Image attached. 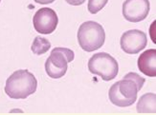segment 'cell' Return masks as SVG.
Here are the masks:
<instances>
[{"mask_svg": "<svg viewBox=\"0 0 156 115\" xmlns=\"http://www.w3.org/2000/svg\"><path fill=\"white\" fill-rule=\"evenodd\" d=\"M108 0H88V11L92 15H96L101 10L104 9Z\"/></svg>", "mask_w": 156, "mask_h": 115, "instance_id": "cell-12", "label": "cell"}, {"mask_svg": "<svg viewBox=\"0 0 156 115\" xmlns=\"http://www.w3.org/2000/svg\"><path fill=\"white\" fill-rule=\"evenodd\" d=\"M58 23L56 12L50 8L39 9L33 18L35 30L42 34H50L55 31Z\"/></svg>", "mask_w": 156, "mask_h": 115, "instance_id": "cell-6", "label": "cell"}, {"mask_svg": "<svg viewBox=\"0 0 156 115\" xmlns=\"http://www.w3.org/2000/svg\"><path fill=\"white\" fill-rule=\"evenodd\" d=\"M155 93H147L144 94L139 99L137 104V111L139 113H153L155 114Z\"/></svg>", "mask_w": 156, "mask_h": 115, "instance_id": "cell-10", "label": "cell"}, {"mask_svg": "<svg viewBox=\"0 0 156 115\" xmlns=\"http://www.w3.org/2000/svg\"><path fill=\"white\" fill-rule=\"evenodd\" d=\"M55 0H35V2L38 3V4H41V5H46V4H51L53 3Z\"/></svg>", "mask_w": 156, "mask_h": 115, "instance_id": "cell-14", "label": "cell"}, {"mask_svg": "<svg viewBox=\"0 0 156 115\" xmlns=\"http://www.w3.org/2000/svg\"><path fill=\"white\" fill-rule=\"evenodd\" d=\"M37 80L28 70H19L7 79L5 92L12 99H25L35 93Z\"/></svg>", "mask_w": 156, "mask_h": 115, "instance_id": "cell-2", "label": "cell"}, {"mask_svg": "<svg viewBox=\"0 0 156 115\" xmlns=\"http://www.w3.org/2000/svg\"><path fill=\"white\" fill-rule=\"evenodd\" d=\"M88 70L104 81H111L118 75L119 65L114 57L106 52L94 54L88 61Z\"/></svg>", "mask_w": 156, "mask_h": 115, "instance_id": "cell-4", "label": "cell"}, {"mask_svg": "<svg viewBox=\"0 0 156 115\" xmlns=\"http://www.w3.org/2000/svg\"><path fill=\"white\" fill-rule=\"evenodd\" d=\"M50 48H51V43L49 42V40H47L44 37L37 36L32 44L31 50L35 54L41 55L48 51Z\"/></svg>", "mask_w": 156, "mask_h": 115, "instance_id": "cell-11", "label": "cell"}, {"mask_svg": "<svg viewBox=\"0 0 156 115\" xmlns=\"http://www.w3.org/2000/svg\"><path fill=\"white\" fill-rule=\"evenodd\" d=\"M78 41L80 48L87 52L99 50L105 41V31L103 26L95 21L83 23L78 31Z\"/></svg>", "mask_w": 156, "mask_h": 115, "instance_id": "cell-3", "label": "cell"}, {"mask_svg": "<svg viewBox=\"0 0 156 115\" xmlns=\"http://www.w3.org/2000/svg\"><path fill=\"white\" fill-rule=\"evenodd\" d=\"M0 2H1V0H0Z\"/></svg>", "mask_w": 156, "mask_h": 115, "instance_id": "cell-15", "label": "cell"}, {"mask_svg": "<svg viewBox=\"0 0 156 115\" xmlns=\"http://www.w3.org/2000/svg\"><path fill=\"white\" fill-rule=\"evenodd\" d=\"M121 48L127 54H136L143 51L147 44V34L139 30L126 31L121 37Z\"/></svg>", "mask_w": 156, "mask_h": 115, "instance_id": "cell-7", "label": "cell"}, {"mask_svg": "<svg viewBox=\"0 0 156 115\" xmlns=\"http://www.w3.org/2000/svg\"><path fill=\"white\" fill-rule=\"evenodd\" d=\"M145 78L135 72L127 73L121 81L113 84L108 92L110 102L120 107H129L137 100L138 91L145 84Z\"/></svg>", "mask_w": 156, "mask_h": 115, "instance_id": "cell-1", "label": "cell"}, {"mask_svg": "<svg viewBox=\"0 0 156 115\" xmlns=\"http://www.w3.org/2000/svg\"><path fill=\"white\" fill-rule=\"evenodd\" d=\"M75 57L74 51L66 48H56L45 62V71L48 76L54 79L62 78L67 71L68 63Z\"/></svg>", "mask_w": 156, "mask_h": 115, "instance_id": "cell-5", "label": "cell"}, {"mask_svg": "<svg viewBox=\"0 0 156 115\" xmlns=\"http://www.w3.org/2000/svg\"><path fill=\"white\" fill-rule=\"evenodd\" d=\"M151 4L148 0H126L123 4V15L132 23L143 21L148 15Z\"/></svg>", "mask_w": 156, "mask_h": 115, "instance_id": "cell-8", "label": "cell"}, {"mask_svg": "<svg viewBox=\"0 0 156 115\" xmlns=\"http://www.w3.org/2000/svg\"><path fill=\"white\" fill-rule=\"evenodd\" d=\"M65 1L72 6H80L83 5L85 2V0H65Z\"/></svg>", "mask_w": 156, "mask_h": 115, "instance_id": "cell-13", "label": "cell"}, {"mask_svg": "<svg viewBox=\"0 0 156 115\" xmlns=\"http://www.w3.org/2000/svg\"><path fill=\"white\" fill-rule=\"evenodd\" d=\"M138 67L148 77L156 76V50L151 49L143 52L138 59Z\"/></svg>", "mask_w": 156, "mask_h": 115, "instance_id": "cell-9", "label": "cell"}]
</instances>
